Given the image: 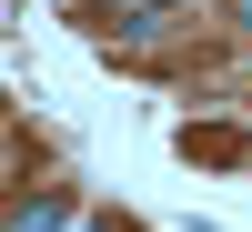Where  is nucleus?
<instances>
[{
  "label": "nucleus",
  "mask_w": 252,
  "mask_h": 232,
  "mask_svg": "<svg viewBox=\"0 0 252 232\" xmlns=\"http://www.w3.org/2000/svg\"><path fill=\"white\" fill-rule=\"evenodd\" d=\"M71 222V202L61 192H31V202H10V232H61Z\"/></svg>",
  "instance_id": "f257e3e1"
},
{
  "label": "nucleus",
  "mask_w": 252,
  "mask_h": 232,
  "mask_svg": "<svg viewBox=\"0 0 252 232\" xmlns=\"http://www.w3.org/2000/svg\"><path fill=\"white\" fill-rule=\"evenodd\" d=\"M182 152H192V162H232V152H242V141H232V132H222V121H202V132H192V141H182Z\"/></svg>",
  "instance_id": "f03ea898"
},
{
  "label": "nucleus",
  "mask_w": 252,
  "mask_h": 232,
  "mask_svg": "<svg viewBox=\"0 0 252 232\" xmlns=\"http://www.w3.org/2000/svg\"><path fill=\"white\" fill-rule=\"evenodd\" d=\"M232 10H242V20H252V0H232Z\"/></svg>",
  "instance_id": "7ed1b4c3"
}]
</instances>
